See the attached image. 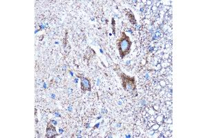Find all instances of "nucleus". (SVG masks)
Returning <instances> with one entry per match:
<instances>
[{"label":"nucleus","mask_w":207,"mask_h":138,"mask_svg":"<svg viewBox=\"0 0 207 138\" xmlns=\"http://www.w3.org/2000/svg\"><path fill=\"white\" fill-rule=\"evenodd\" d=\"M120 49L122 50V51L126 52V50L129 49V42H128V41L126 39H122L121 41V43H120Z\"/></svg>","instance_id":"f257e3e1"},{"label":"nucleus","mask_w":207,"mask_h":138,"mask_svg":"<svg viewBox=\"0 0 207 138\" xmlns=\"http://www.w3.org/2000/svg\"><path fill=\"white\" fill-rule=\"evenodd\" d=\"M81 85H82V86H83L84 88L88 89V88L89 87V82L88 81V79H84L82 80V81H81Z\"/></svg>","instance_id":"f03ea898"}]
</instances>
